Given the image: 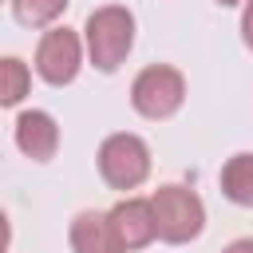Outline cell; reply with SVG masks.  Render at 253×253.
Returning a JSON list of instances; mask_svg holds the SVG:
<instances>
[{
    "label": "cell",
    "instance_id": "cell-1",
    "mask_svg": "<svg viewBox=\"0 0 253 253\" xmlns=\"http://www.w3.org/2000/svg\"><path fill=\"white\" fill-rule=\"evenodd\" d=\"M87 55L99 71H115L134 47V16L123 4L95 8L87 16Z\"/></svg>",
    "mask_w": 253,
    "mask_h": 253
},
{
    "label": "cell",
    "instance_id": "cell-2",
    "mask_svg": "<svg viewBox=\"0 0 253 253\" xmlns=\"http://www.w3.org/2000/svg\"><path fill=\"white\" fill-rule=\"evenodd\" d=\"M150 206H154V225H158V237L170 241V245H182V241H194L206 225V206L194 190L186 186H158L150 194Z\"/></svg>",
    "mask_w": 253,
    "mask_h": 253
},
{
    "label": "cell",
    "instance_id": "cell-3",
    "mask_svg": "<svg viewBox=\"0 0 253 253\" xmlns=\"http://www.w3.org/2000/svg\"><path fill=\"white\" fill-rule=\"evenodd\" d=\"M182 99H186V79H182V71L178 67H170V63H154V67H146V71H138L134 75V83H130V103H134V111L142 115V119H170L178 107H182Z\"/></svg>",
    "mask_w": 253,
    "mask_h": 253
},
{
    "label": "cell",
    "instance_id": "cell-4",
    "mask_svg": "<svg viewBox=\"0 0 253 253\" xmlns=\"http://www.w3.org/2000/svg\"><path fill=\"white\" fill-rule=\"evenodd\" d=\"M99 174L111 190H134L150 174V150L138 134H111L99 146Z\"/></svg>",
    "mask_w": 253,
    "mask_h": 253
},
{
    "label": "cell",
    "instance_id": "cell-5",
    "mask_svg": "<svg viewBox=\"0 0 253 253\" xmlns=\"http://www.w3.org/2000/svg\"><path fill=\"white\" fill-rule=\"evenodd\" d=\"M79 63H83V43H79L75 32H67V28L43 32V40L36 47V71L47 83H55V87L71 83L79 75Z\"/></svg>",
    "mask_w": 253,
    "mask_h": 253
},
{
    "label": "cell",
    "instance_id": "cell-6",
    "mask_svg": "<svg viewBox=\"0 0 253 253\" xmlns=\"http://www.w3.org/2000/svg\"><path fill=\"white\" fill-rule=\"evenodd\" d=\"M111 221H115V233H119L123 249H142V245H150L158 237L150 198H123L111 210Z\"/></svg>",
    "mask_w": 253,
    "mask_h": 253
},
{
    "label": "cell",
    "instance_id": "cell-7",
    "mask_svg": "<svg viewBox=\"0 0 253 253\" xmlns=\"http://www.w3.org/2000/svg\"><path fill=\"white\" fill-rule=\"evenodd\" d=\"M71 249L75 253H126L115 233L111 213H99V210H83L71 221Z\"/></svg>",
    "mask_w": 253,
    "mask_h": 253
},
{
    "label": "cell",
    "instance_id": "cell-8",
    "mask_svg": "<svg viewBox=\"0 0 253 253\" xmlns=\"http://www.w3.org/2000/svg\"><path fill=\"white\" fill-rule=\"evenodd\" d=\"M16 146H20L28 158L47 162V158L55 154V146H59V126H55V119H51L47 111H24V115L16 119Z\"/></svg>",
    "mask_w": 253,
    "mask_h": 253
},
{
    "label": "cell",
    "instance_id": "cell-9",
    "mask_svg": "<svg viewBox=\"0 0 253 253\" xmlns=\"http://www.w3.org/2000/svg\"><path fill=\"white\" fill-rule=\"evenodd\" d=\"M221 190L237 206H253V154H233L221 166Z\"/></svg>",
    "mask_w": 253,
    "mask_h": 253
},
{
    "label": "cell",
    "instance_id": "cell-10",
    "mask_svg": "<svg viewBox=\"0 0 253 253\" xmlns=\"http://www.w3.org/2000/svg\"><path fill=\"white\" fill-rule=\"evenodd\" d=\"M28 83H32L28 67H24L16 55H8V59L0 63V103H4V107H16V103L28 95Z\"/></svg>",
    "mask_w": 253,
    "mask_h": 253
},
{
    "label": "cell",
    "instance_id": "cell-11",
    "mask_svg": "<svg viewBox=\"0 0 253 253\" xmlns=\"http://www.w3.org/2000/svg\"><path fill=\"white\" fill-rule=\"evenodd\" d=\"M63 8H67V0H12L16 20L28 24V28H43V24H51L55 16H63Z\"/></svg>",
    "mask_w": 253,
    "mask_h": 253
},
{
    "label": "cell",
    "instance_id": "cell-12",
    "mask_svg": "<svg viewBox=\"0 0 253 253\" xmlns=\"http://www.w3.org/2000/svg\"><path fill=\"white\" fill-rule=\"evenodd\" d=\"M241 40L253 47V0H245V12H241Z\"/></svg>",
    "mask_w": 253,
    "mask_h": 253
},
{
    "label": "cell",
    "instance_id": "cell-13",
    "mask_svg": "<svg viewBox=\"0 0 253 253\" xmlns=\"http://www.w3.org/2000/svg\"><path fill=\"white\" fill-rule=\"evenodd\" d=\"M221 253H253V237H237V241H229Z\"/></svg>",
    "mask_w": 253,
    "mask_h": 253
},
{
    "label": "cell",
    "instance_id": "cell-14",
    "mask_svg": "<svg viewBox=\"0 0 253 253\" xmlns=\"http://www.w3.org/2000/svg\"><path fill=\"white\" fill-rule=\"evenodd\" d=\"M217 4H225V8H229V4H241V0H217Z\"/></svg>",
    "mask_w": 253,
    "mask_h": 253
}]
</instances>
